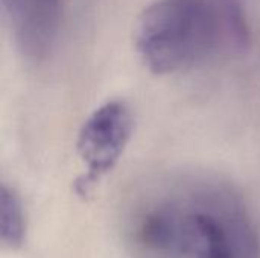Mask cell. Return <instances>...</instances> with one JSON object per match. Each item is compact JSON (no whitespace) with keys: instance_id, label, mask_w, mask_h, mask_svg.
I'll return each instance as SVG.
<instances>
[{"instance_id":"6da1fadb","label":"cell","mask_w":260,"mask_h":258,"mask_svg":"<svg viewBox=\"0 0 260 258\" xmlns=\"http://www.w3.org/2000/svg\"><path fill=\"white\" fill-rule=\"evenodd\" d=\"M131 239L145 258H260V233L242 202L221 186L165 193L134 217Z\"/></svg>"},{"instance_id":"7a4b0ae2","label":"cell","mask_w":260,"mask_h":258,"mask_svg":"<svg viewBox=\"0 0 260 258\" xmlns=\"http://www.w3.org/2000/svg\"><path fill=\"white\" fill-rule=\"evenodd\" d=\"M136 50L155 75L192 68L250 44L242 0H155L137 20Z\"/></svg>"},{"instance_id":"3957f363","label":"cell","mask_w":260,"mask_h":258,"mask_svg":"<svg viewBox=\"0 0 260 258\" xmlns=\"http://www.w3.org/2000/svg\"><path fill=\"white\" fill-rule=\"evenodd\" d=\"M134 131V116L125 100H108L81 126L76 141L84 173L75 182L81 198L90 196L122 158Z\"/></svg>"},{"instance_id":"277c9868","label":"cell","mask_w":260,"mask_h":258,"mask_svg":"<svg viewBox=\"0 0 260 258\" xmlns=\"http://www.w3.org/2000/svg\"><path fill=\"white\" fill-rule=\"evenodd\" d=\"M18 50L43 59L53 49L62 20V0H2Z\"/></svg>"},{"instance_id":"5b68a950","label":"cell","mask_w":260,"mask_h":258,"mask_svg":"<svg viewBox=\"0 0 260 258\" xmlns=\"http://www.w3.org/2000/svg\"><path fill=\"white\" fill-rule=\"evenodd\" d=\"M0 237L11 249L21 248L26 237V217L20 196L8 186L0 195Z\"/></svg>"}]
</instances>
